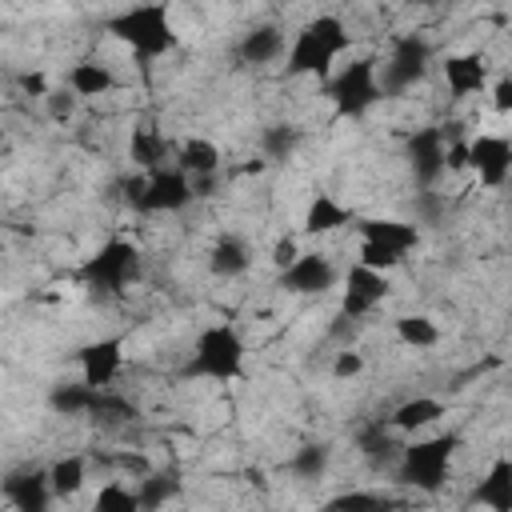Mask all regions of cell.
I'll use <instances>...</instances> for the list:
<instances>
[{"label":"cell","instance_id":"cell-12","mask_svg":"<svg viewBox=\"0 0 512 512\" xmlns=\"http://www.w3.org/2000/svg\"><path fill=\"white\" fill-rule=\"evenodd\" d=\"M440 68H444L448 92H452L456 100L480 96V92H488V84H492V64H488V56H480V52H452V56L440 60Z\"/></svg>","mask_w":512,"mask_h":512},{"label":"cell","instance_id":"cell-4","mask_svg":"<svg viewBox=\"0 0 512 512\" xmlns=\"http://www.w3.org/2000/svg\"><path fill=\"white\" fill-rule=\"evenodd\" d=\"M244 372V340L232 324H208L196 344L192 356L184 364V376L192 380H212V384H228Z\"/></svg>","mask_w":512,"mask_h":512},{"label":"cell","instance_id":"cell-8","mask_svg":"<svg viewBox=\"0 0 512 512\" xmlns=\"http://www.w3.org/2000/svg\"><path fill=\"white\" fill-rule=\"evenodd\" d=\"M192 196H196L192 192V180L176 164H168V168H156V172L144 176V192L136 200V212H144V216H168V212L188 208Z\"/></svg>","mask_w":512,"mask_h":512},{"label":"cell","instance_id":"cell-13","mask_svg":"<svg viewBox=\"0 0 512 512\" xmlns=\"http://www.w3.org/2000/svg\"><path fill=\"white\" fill-rule=\"evenodd\" d=\"M76 364H80V380L92 384V388H112V380L120 376V364H124V340L120 336H104V340H92L76 352Z\"/></svg>","mask_w":512,"mask_h":512},{"label":"cell","instance_id":"cell-21","mask_svg":"<svg viewBox=\"0 0 512 512\" xmlns=\"http://www.w3.org/2000/svg\"><path fill=\"white\" fill-rule=\"evenodd\" d=\"M472 504H480L488 512H512V460L508 456L492 460V468L472 488Z\"/></svg>","mask_w":512,"mask_h":512},{"label":"cell","instance_id":"cell-23","mask_svg":"<svg viewBox=\"0 0 512 512\" xmlns=\"http://www.w3.org/2000/svg\"><path fill=\"white\" fill-rule=\"evenodd\" d=\"M104 392H108V388H92V384H84V380H64V384H56V388L48 392V408H52L56 416H96Z\"/></svg>","mask_w":512,"mask_h":512},{"label":"cell","instance_id":"cell-25","mask_svg":"<svg viewBox=\"0 0 512 512\" xmlns=\"http://www.w3.org/2000/svg\"><path fill=\"white\" fill-rule=\"evenodd\" d=\"M208 268H212V276H220V280H236V276H244V272L252 268V248H248V240L224 232V236L208 248Z\"/></svg>","mask_w":512,"mask_h":512},{"label":"cell","instance_id":"cell-15","mask_svg":"<svg viewBox=\"0 0 512 512\" xmlns=\"http://www.w3.org/2000/svg\"><path fill=\"white\" fill-rule=\"evenodd\" d=\"M0 492L8 500L12 512H52V488H48V472L32 468V472H12L0 480Z\"/></svg>","mask_w":512,"mask_h":512},{"label":"cell","instance_id":"cell-20","mask_svg":"<svg viewBox=\"0 0 512 512\" xmlns=\"http://www.w3.org/2000/svg\"><path fill=\"white\" fill-rule=\"evenodd\" d=\"M116 72L108 68V64H100V60H76L72 68H68V76H64V88L76 96V100H100V96H108V92H116Z\"/></svg>","mask_w":512,"mask_h":512},{"label":"cell","instance_id":"cell-34","mask_svg":"<svg viewBox=\"0 0 512 512\" xmlns=\"http://www.w3.org/2000/svg\"><path fill=\"white\" fill-rule=\"evenodd\" d=\"M44 108H48V120H56V124H68V120L76 116L80 100H76L68 88H52V92L44 96Z\"/></svg>","mask_w":512,"mask_h":512},{"label":"cell","instance_id":"cell-38","mask_svg":"<svg viewBox=\"0 0 512 512\" xmlns=\"http://www.w3.org/2000/svg\"><path fill=\"white\" fill-rule=\"evenodd\" d=\"M20 88H24L28 96H36V100H44V96L52 92V84H48L44 72H20Z\"/></svg>","mask_w":512,"mask_h":512},{"label":"cell","instance_id":"cell-7","mask_svg":"<svg viewBox=\"0 0 512 512\" xmlns=\"http://www.w3.org/2000/svg\"><path fill=\"white\" fill-rule=\"evenodd\" d=\"M136 272H140V252H136L132 240H108L96 256H88V260L80 264V280H84L92 292H100V296L124 292V288L136 280Z\"/></svg>","mask_w":512,"mask_h":512},{"label":"cell","instance_id":"cell-14","mask_svg":"<svg viewBox=\"0 0 512 512\" xmlns=\"http://www.w3.org/2000/svg\"><path fill=\"white\" fill-rule=\"evenodd\" d=\"M444 128H416L408 136V164H412V176L420 188H432L440 184L444 176Z\"/></svg>","mask_w":512,"mask_h":512},{"label":"cell","instance_id":"cell-19","mask_svg":"<svg viewBox=\"0 0 512 512\" xmlns=\"http://www.w3.org/2000/svg\"><path fill=\"white\" fill-rule=\"evenodd\" d=\"M220 148L208 140V136H188V140H180L176 148H172V164L196 184V180H208V176H216V168H220Z\"/></svg>","mask_w":512,"mask_h":512},{"label":"cell","instance_id":"cell-6","mask_svg":"<svg viewBox=\"0 0 512 512\" xmlns=\"http://www.w3.org/2000/svg\"><path fill=\"white\" fill-rule=\"evenodd\" d=\"M432 68V44L420 32H400L384 56V64L376 68L380 80V96H404L412 92Z\"/></svg>","mask_w":512,"mask_h":512},{"label":"cell","instance_id":"cell-17","mask_svg":"<svg viewBox=\"0 0 512 512\" xmlns=\"http://www.w3.org/2000/svg\"><path fill=\"white\" fill-rule=\"evenodd\" d=\"M236 52H240L244 64H252V68H268V64L284 60V52H288V36H284L280 24H256V28L244 32V40H240Z\"/></svg>","mask_w":512,"mask_h":512},{"label":"cell","instance_id":"cell-2","mask_svg":"<svg viewBox=\"0 0 512 512\" xmlns=\"http://www.w3.org/2000/svg\"><path fill=\"white\" fill-rule=\"evenodd\" d=\"M460 432H440V436H428V440H412V444H400V456H396V480L424 492V496H436L444 492L448 484V472H452V456L460 448Z\"/></svg>","mask_w":512,"mask_h":512},{"label":"cell","instance_id":"cell-27","mask_svg":"<svg viewBox=\"0 0 512 512\" xmlns=\"http://www.w3.org/2000/svg\"><path fill=\"white\" fill-rule=\"evenodd\" d=\"M176 496H180V480H176V472H152V468H148V472L136 480L140 512H160V508H168Z\"/></svg>","mask_w":512,"mask_h":512},{"label":"cell","instance_id":"cell-22","mask_svg":"<svg viewBox=\"0 0 512 512\" xmlns=\"http://www.w3.org/2000/svg\"><path fill=\"white\" fill-rule=\"evenodd\" d=\"M360 240L364 244H384V248H396V252H412L420 244V228L408 224V220H392V216H372V220H360Z\"/></svg>","mask_w":512,"mask_h":512},{"label":"cell","instance_id":"cell-5","mask_svg":"<svg viewBox=\"0 0 512 512\" xmlns=\"http://www.w3.org/2000/svg\"><path fill=\"white\" fill-rule=\"evenodd\" d=\"M376 68H380V60L360 56V60L344 64L340 72H332V76L324 80V96L332 100L336 116H344V120H360V116H368V112L384 100V96H380Z\"/></svg>","mask_w":512,"mask_h":512},{"label":"cell","instance_id":"cell-24","mask_svg":"<svg viewBox=\"0 0 512 512\" xmlns=\"http://www.w3.org/2000/svg\"><path fill=\"white\" fill-rule=\"evenodd\" d=\"M344 224H352V208H344L336 196H328V192H316L312 200H308V208H304V228H300V236H308V240H316V236H328V232H336V228H344Z\"/></svg>","mask_w":512,"mask_h":512},{"label":"cell","instance_id":"cell-1","mask_svg":"<svg viewBox=\"0 0 512 512\" xmlns=\"http://www.w3.org/2000/svg\"><path fill=\"white\" fill-rule=\"evenodd\" d=\"M348 48H352L348 24L340 16H332V12H320V16H312L292 36V44L284 52V68H288V76H320V80H328L332 76V64Z\"/></svg>","mask_w":512,"mask_h":512},{"label":"cell","instance_id":"cell-9","mask_svg":"<svg viewBox=\"0 0 512 512\" xmlns=\"http://www.w3.org/2000/svg\"><path fill=\"white\" fill-rule=\"evenodd\" d=\"M468 172H476V180L484 188H500L512 172V144L500 132H480L468 136Z\"/></svg>","mask_w":512,"mask_h":512},{"label":"cell","instance_id":"cell-31","mask_svg":"<svg viewBox=\"0 0 512 512\" xmlns=\"http://www.w3.org/2000/svg\"><path fill=\"white\" fill-rule=\"evenodd\" d=\"M396 340L408 344V348H416V352H424V348H436L440 328H436L432 316H400L396 320Z\"/></svg>","mask_w":512,"mask_h":512},{"label":"cell","instance_id":"cell-10","mask_svg":"<svg viewBox=\"0 0 512 512\" xmlns=\"http://www.w3.org/2000/svg\"><path fill=\"white\" fill-rule=\"evenodd\" d=\"M340 272L324 252H300L296 264H288L280 272V288L292 296H328L336 288Z\"/></svg>","mask_w":512,"mask_h":512},{"label":"cell","instance_id":"cell-28","mask_svg":"<svg viewBox=\"0 0 512 512\" xmlns=\"http://www.w3.org/2000/svg\"><path fill=\"white\" fill-rule=\"evenodd\" d=\"M356 448H360V456L372 460V464H388V460L396 464V456H400V444L392 440V432H388L384 420L364 424V428L356 432Z\"/></svg>","mask_w":512,"mask_h":512},{"label":"cell","instance_id":"cell-36","mask_svg":"<svg viewBox=\"0 0 512 512\" xmlns=\"http://www.w3.org/2000/svg\"><path fill=\"white\" fill-rule=\"evenodd\" d=\"M300 252H304V248H300V236H280V240L272 244V268L284 272L288 264H296Z\"/></svg>","mask_w":512,"mask_h":512},{"label":"cell","instance_id":"cell-3","mask_svg":"<svg viewBox=\"0 0 512 512\" xmlns=\"http://www.w3.org/2000/svg\"><path fill=\"white\" fill-rule=\"evenodd\" d=\"M132 52H136V60L140 64H148V60H160V56H168L176 44H180V36H176V28H172V12L164 8V4H140V8H124L120 16H112V24H108Z\"/></svg>","mask_w":512,"mask_h":512},{"label":"cell","instance_id":"cell-18","mask_svg":"<svg viewBox=\"0 0 512 512\" xmlns=\"http://www.w3.org/2000/svg\"><path fill=\"white\" fill-rule=\"evenodd\" d=\"M128 160H132V168H136L140 176H148V172L172 164V144L160 136V128L140 124V128L128 132Z\"/></svg>","mask_w":512,"mask_h":512},{"label":"cell","instance_id":"cell-32","mask_svg":"<svg viewBox=\"0 0 512 512\" xmlns=\"http://www.w3.org/2000/svg\"><path fill=\"white\" fill-rule=\"evenodd\" d=\"M92 512H140V500H136V488L120 484V480H108L96 488V500H92Z\"/></svg>","mask_w":512,"mask_h":512},{"label":"cell","instance_id":"cell-35","mask_svg":"<svg viewBox=\"0 0 512 512\" xmlns=\"http://www.w3.org/2000/svg\"><path fill=\"white\" fill-rule=\"evenodd\" d=\"M364 372V356L356 352V348H340L336 356H332V376L336 380H356Z\"/></svg>","mask_w":512,"mask_h":512},{"label":"cell","instance_id":"cell-30","mask_svg":"<svg viewBox=\"0 0 512 512\" xmlns=\"http://www.w3.org/2000/svg\"><path fill=\"white\" fill-rule=\"evenodd\" d=\"M328 464H332V448H328V444H304V448L292 452L288 472H292L296 480H320V476L328 472Z\"/></svg>","mask_w":512,"mask_h":512},{"label":"cell","instance_id":"cell-11","mask_svg":"<svg viewBox=\"0 0 512 512\" xmlns=\"http://www.w3.org/2000/svg\"><path fill=\"white\" fill-rule=\"evenodd\" d=\"M392 284L384 272H372L364 264H352L348 276H344V300H340V312L352 316V320H364L368 312H376L384 300H388Z\"/></svg>","mask_w":512,"mask_h":512},{"label":"cell","instance_id":"cell-37","mask_svg":"<svg viewBox=\"0 0 512 512\" xmlns=\"http://www.w3.org/2000/svg\"><path fill=\"white\" fill-rule=\"evenodd\" d=\"M492 112L496 116L512 112V76H496L492 80Z\"/></svg>","mask_w":512,"mask_h":512},{"label":"cell","instance_id":"cell-33","mask_svg":"<svg viewBox=\"0 0 512 512\" xmlns=\"http://www.w3.org/2000/svg\"><path fill=\"white\" fill-rule=\"evenodd\" d=\"M296 144H300V128H292V124H272V128H264V136H260L264 160H288V156L296 152Z\"/></svg>","mask_w":512,"mask_h":512},{"label":"cell","instance_id":"cell-29","mask_svg":"<svg viewBox=\"0 0 512 512\" xmlns=\"http://www.w3.org/2000/svg\"><path fill=\"white\" fill-rule=\"evenodd\" d=\"M400 508H404V500H396V496L356 488V492H344V496L328 500V508H324V512H400Z\"/></svg>","mask_w":512,"mask_h":512},{"label":"cell","instance_id":"cell-16","mask_svg":"<svg viewBox=\"0 0 512 512\" xmlns=\"http://www.w3.org/2000/svg\"><path fill=\"white\" fill-rule=\"evenodd\" d=\"M444 416H448L444 400H436V396H412V400L396 404V408L384 416V424H388L392 436H416V432L432 428V424L444 420Z\"/></svg>","mask_w":512,"mask_h":512},{"label":"cell","instance_id":"cell-26","mask_svg":"<svg viewBox=\"0 0 512 512\" xmlns=\"http://www.w3.org/2000/svg\"><path fill=\"white\" fill-rule=\"evenodd\" d=\"M44 472H48V488H52V496H56V500H72V496L84 492V484H88V456H80V452L56 456Z\"/></svg>","mask_w":512,"mask_h":512}]
</instances>
